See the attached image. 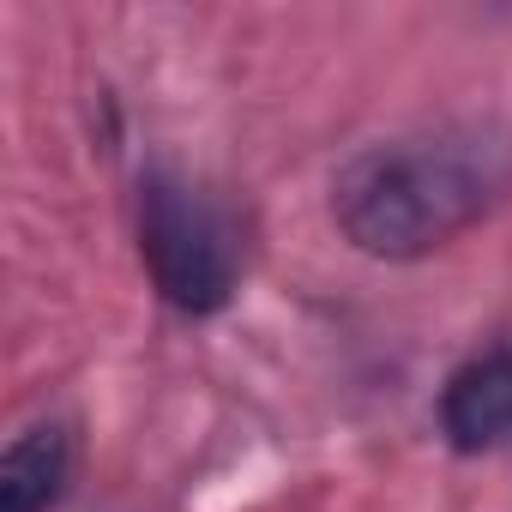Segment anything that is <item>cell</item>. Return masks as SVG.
Wrapping results in <instances>:
<instances>
[{
  "instance_id": "1",
  "label": "cell",
  "mask_w": 512,
  "mask_h": 512,
  "mask_svg": "<svg viewBox=\"0 0 512 512\" xmlns=\"http://www.w3.org/2000/svg\"><path fill=\"white\" fill-rule=\"evenodd\" d=\"M506 193L512 133L470 121L362 151L332 187V217L374 260H422L482 223Z\"/></svg>"
},
{
  "instance_id": "2",
  "label": "cell",
  "mask_w": 512,
  "mask_h": 512,
  "mask_svg": "<svg viewBox=\"0 0 512 512\" xmlns=\"http://www.w3.org/2000/svg\"><path fill=\"white\" fill-rule=\"evenodd\" d=\"M139 253L163 302H175L181 314H217L241 284L235 217L181 175L139 181Z\"/></svg>"
},
{
  "instance_id": "3",
  "label": "cell",
  "mask_w": 512,
  "mask_h": 512,
  "mask_svg": "<svg viewBox=\"0 0 512 512\" xmlns=\"http://www.w3.org/2000/svg\"><path fill=\"white\" fill-rule=\"evenodd\" d=\"M440 434L458 452H494L512 440V350L470 356L440 392Z\"/></svg>"
},
{
  "instance_id": "4",
  "label": "cell",
  "mask_w": 512,
  "mask_h": 512,
  "mask_svg": "<svg viewBox=\"0 0 512 512\" xmlns=\"http://www.w3.org/2000/svg\"><path fill=\"white\" fill-rule=\"evenodd\" d=\"M73 476V440L55 422L25 428L7 446V464H0V512H49L67 494Z\"/></svg>"
}]
</instances>
